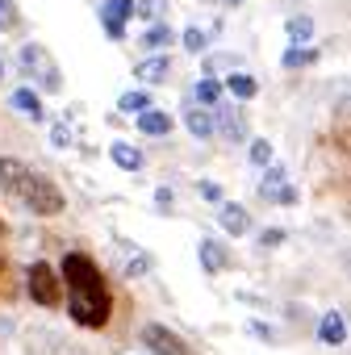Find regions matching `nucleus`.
Wrapping results in <instances>:
<instances>
[{
	"instance_id": "f257e3e1",
	"label": "nucleus",
	"mask_w": 351,
	"mask_h": 355,
	"mask_svg": "<svg viewBox=\"0 0 351 355\" xmlns=\"http://www.w3.org/2000/svg\"><path fill=\"white\" fill-rule=\"evenodd\" d=\"M63 280H67V309H71V318L80 326H88V330H101L109 322V313H113V297H109L96 263L76 251V255L63 259Z\"/></svg>"
},
{
	"instance_id": "f03ea898",
	"label": "nucleus",
	"mask_w": 351,
	"mask_h": 355,
	"mask_svg": "<svg viewBox=\"0 0 351 355\" xmlns=\"http://www.w3.org/2000/svg\"><path fill=\"white\" fill-rule=\"evenodd\" d=\"M0 189L9 197H17L30 214L38 218H55L63 214V193L55 189V180H46L42 171H34L22 159H0Z\"/></svg>"
},
{
	"instance_id": "7ed1b4c3",
	"label": "nucleus",
	"mask_w": 351,
	"mask_h": 355,
	"mask_svg": "<svg viewBox=\"0 0 351 355\" xmlns=\"http://www.w3.org/2000/svg\"><path fill=\"white\" fill-rule=\"evenodd\" d=\"M22 71L38 80L42 92H59L63 88V76H59V63L51 59V51L42 42H26L22 46Z\"/></svg>"
},
{
	"instance_id": "20e7f679",
	"label": "nucleus",
	"mask_w": 351,
	"mask_h": 355,
	"mask_svg": "<svg viewBox=\"0 0 351 355\" xmlns=\"http://www.w3.org/2000/svg\"><path fill=\"white\" fill-rule=\"evenodd\" d=\"M30 297L38 305H46V309H55L63 301V280H59V272L51 263H34L30 268Z\"/></svg>"
},
{
	"instance_id": "39448f33",
	"label": "nucleus",
	"mask_w": 351,
	"mask_h": 355,
	"mask_svg": "<svg viewBox=\"0 0 351 355\" xmlns=\"http://www.w3.org/2000/svg\"><path fill=\"white\" fill-rule=\"evenodd\" d=\"M142 347L151 351V355H197L176 330H167V326H159V322H151V326H142Z\"/></svg>"
},
{
	"instance_id": "423d86ee",
	"label": "nucleus",
	"mask_w": 351,
	"mask_h": 355,
	"mask_svg": "<svg viewBox=\"0 0 351 355\" xmlns=\"http://www.w3.org/2000/svg\"><path fill=\"white\" fill-rule=\"evenodd\" d=\"M130 17H134V0H105V5H101V26H105V34L113 42L126 38V21Z\"/></svg>"
},
{
	"instance_id": "0eeeda50",
	"label": "nucleus",
	"mask_w": 351,
	"mask_h": 355,
	"mask_svg": "<svg viewBox=\"0 0 351 355\" xmlns=\"http://www.w3.org/2000/svg\"><path fill=\"white\" fill-rule=\"evenodd\" d=\"M209 113H214V134H222L226 142H243V138H247V121H243L239 109H230V105H214Z\"/></svg>"
},
{
	"instance_id": "6e6552de",
	"label": "nucleus",
	"mask_w": 351,
	"mask_h": 355,
	"mask_svg": "<svg viewBox=\"0 0 351 355\" xmlns=\"http://www.w3.org/2000/svg\"><path fill=\"white\" fill-rule=\"evenodd\" d=\"M318 338H322L326 347H343V343H347V318H343L339 309H330V313H322V326H318Z\"/></svg>"
},
{
	"instance_id": "1a4fd4ad",
	"label": "nucleus",
	"mask_w": 351,
	"mask_h": 355,
	"mask_svg": "<svg viewBox=\"0 0 351 355\" xmlns=\"http://www.w3.org/2000/svg\"><path fill=\"white\" fill-rule=\"evenodd\" d=\"M167 76H171V59H167V55L142 59V63L134 67V80H142V84H163Z\"/></svg>"
},
{
	"instance_id": "9d476101",
	"label": "nucleus",
	"mask_w": 351,
	"mask_h": 355,
	"mask_svg": "<svg viewBox=\"0 0 351 355\" xmlns=\"http://www.w3.org/2000/svg\"><path fill=\"white\" fill-rule=\"evenodd\" d=\"M218 222H222V230H230V234H247V230H251V214H247L243 205H234V201H222Z\"/></svg>"
},
{
	"instance_id": "9b49d317",
	"label": "nucleus",
	"mask_w": 351,
	"mask_h": 355,
	"mask_svg": "<svg viewBox=\"0 0 351 355\" xmlns=\"http://www.w3.org/2000/svg\"><path fill=\"white\" fill-rule=\"evenodd\" d=\"M109 159H113L121 171H142V163H146V155H142L134 142H113V146H109Z\"/></svg>"
},
{
	"instance_id": "f8f14e48",
	"label": "nucleus",
	"mask_w": 351,
	"mask_h": 355,
	"mask_svg": "<svg viewBox=\"0 0 351 355\" xmlns=\"http://www.w3.org/2000/svg\"><path fill=\"white\" fill-rule=\"evenodd\" d=\"M9 105H13L17 113H26V117H34V121H42V117H46V109H42V96H38L34 88H17V92L9 96Z\"/></svg>"
},
{
	"instance_id": "ddd939ff",
	"label": "nucleus",
	"mask_w": 351,
	"mask_h": 355,
	"mask_svg": "<svg viewBox=\"0 0 351 355\" xmlns=\"http://www.w3.org/2000/svg\"><path fill=\"white\" fill-rule=\"evenodd\" d=\"M138 130L151 134V138L171 134V113H163V109H142V113H138Z\"/></svg>"
},
{
	"instance_id": "4468645a",
	"label": "nucleus",
	"mask_w": 351,
	"mask_h": 355,
	"mask_svg": "<svg viewBox=\"0 0 351 355\" xmlns=\"http://www.w3.org/2000/svg\"><path fill=\"white\" fill-rule=\"evenodd\" d=\"M201 263H205V272H222L230 263V255L218 239H201Z\"/></svg>"
},
{
	"instance_id": "2eb2a0df",
	"label": "nucleus",
	"mask_w": 351,
	"mask_h": 355,
	"mask_svg": "<svg viewBox=\"0 0 351 355\" xmlns=\"http://www.w3.org/2000/svg\"><path fill=\"white\" fill-rule=\"evenodd\" d=\"M226 92H230L234 101H251V96L259 92V84H255V76H247V71H230V80H226Z\"/></svg>"
},
{
	"instance_id": "dca6fc26",
	"label": "nucleus",
	"mask_w": 351,
	"mask_h": 355,
	"mask_svg": "<svg viewBox=\"0 0 351 355\" xmlns=\"http://www.w3.org/2000/svg\"><path fill=\"white\" fill-rule=\"evenodd\" d=\"M185 125L193 138H214V113L209 109H189L185 113Z\"/></svg>"
},
{
	"instance_id": "f3484780",
	"label": "nucleus",
	"mask_w": 351,
	"mask_h": 355,
	"mask_svg": "<svg viewBox=\"0 0 351 355\" xmlns=\"http://www.w3.org/2000/svg\"><path fill=\"white\" fill-rule=\"evenodd\" d=\"M193 96L201 101V109H214V105L222 101V84H218L214 76H205V80H197V88H193Z\"/></svg>"
},
{
	"instance_id": "a211bd4d",
	"label": "nucleus",
	"mask_w": 351,
	"mask_h": 355,
	"mask_svg": "<svg viewBox=\"0 0 351 355\" xmlns=\"http://www.w3.org/2000/svg\"><path fill=\"white\" fill-rule=\"evenodd\" d=\"M142 46H146V51H163V46H171V26H167V21H155V26L142 34Z\"/></svg>"
},
{
	"instance_id": "6ab92c4d",
	"label": "nucleus",
	"mask_w": 351,
	"mask_h": 355,
	"mask_svg": "<svg viewBox=\"0 0 351 355\" xmlns=\"http://www.w3.org/2000/svg\"><path fill=\"white\" fill-rule=\"evenodd\" d=\"M289 38H293V46H301V42H309L314 38V17H289Z\"/></svg>"
},
{
	"instance_id": "aec40b11",
	"label": "nucleus",
	"mask_w": 351,
	"mask_h": 355,
	"mask_svg": "<svg viewBox=\"0 0 351 355\" xmlns=\"http://www.w3.org/2000/svg\"><path fill=\"white\" fill-rule=\"evenodd\" d=\"M22 26V13H17V0H0V34H13Z\"/></svg>"
},
{
	"instance_id": "412c9836",
	"label": "nucleus",
	"mask_w": 351,
	"mask_h": 355,
	"mask_svg": "<svg viewBox=\"0 0 351 355\" xmlns=\"http://www.w3.org/2000/svg\"><path fill=\"white\" fill-rule=\"evenodd\" d=\"M117 109L138 117L142 109H151V96H146V92H121V96H117Z\"/></svg>"
},
{
	"instance_id": "4be33fe9",
	"label": "nucleus",
	"mask_w": 351,
	"mask_h": 355,
	"mask_svg": "<svg viewBox=\"0 0 351 355\" xmlns=\"http://www.w3.org/2000/svg\"><path fill=\"white\" fill-rule=\"evenodd\" d=\"M259 197H264V201H276V205H297V189H293L289 180H284L280 189H268V193H259Z\"/></svg>"
},
{
	"instance_id": "5701e85b",
	"label": "nucleus",
	"mask_w": 351,
	"mask_h": 355,
	"mask_svg": "<svg viewBox=\"0 0 351 355\" xmlns=\"http://www.w3.org/2000/svg\"><path fill=\"white\" fill-rule=\"evenodd\" d=\"M205 46H209V34H205V30H197V26L185 30V51H189V55H201Z\"/></svg>"
},
{
	"instance_id": "b1692460",
	"label": "nucleus",
	"mask_w": 351,
	"mask_h": 355,
	"mask_svg": "<svg viewBox=\"0 0 351 355\" xmlns=\"http://www.w3.org/2000/svg\"><path fill=\"white\" fill-rule=\"evenodd\" d=\"M247 155H251V163H255V167H268V163H272V142H268V138H255Z\"/></svg>"
},
{
	"instance_id": "393cba45",
	"label": "nucleus",
	"mask_w": 351,
	"mask_h": 355,
	"mask_svg": "<svg viewBox=\"0 0 351 355\" xmlns=\"http://www.w3.org/2000/svg\"><path fill=\"white\" fill-rule=\"evenodd\" d=\"M314 59H318V51H301V46H289L284 51V67H305Z\"/></svg>"
},
{
	"instance_id": "a878e982",
	"label": "nucleus",
	"mask_w": 351,
	"mask_h": 355,
	"mask_svg": "<svg viewBox=\"0 0 351 355\" xmlns=\"http://www.w3.org/2000/svg\"><path fill=\"white\" fill-rule=\"evenodd\" d=\"M151 272V255H142V251H134L130 259H126V276L134 280V276H146Z\"/></svg>"
},
{
	"instance_id": "bb28decb",
	"label": "nucleus",
	"mask_w": 351,
	"mask_h": 355,
	"mask_svg": "<svg viewBox=\"0 0 351 355\" xmlns=\"http://www.w3.org/2000/svg\"><path fill=\"white\" fill-rule=\"evenodd\" d=\"M284 180H289V175H284V167L268 163V171H264V184H259V193H268V189H280Z\"/></svg>"
},
{
	"instance_id": "cd10ccee",
	"label": "nucleus",
	"mask_w": 351,
	"mask_h": 355,
	"mask_svg": "<svg viewBox=\"0 0 351 355\" xmlns=\"http://www.w3.org/2000/svg\"><path fill=\"white\" fill-rule=\"evenodd\" d=\"M280 243H284V230H259V247L272 251V247H280Z\"/></svg>"
},
{
	"instance_id": "c85d7f7f",
	"label": "nucleus",
	"mask_w": 351,
	"mask_h": 355,
	"mask_svg": "<svg viewBox=\"0 0 351 355\" xmlns=\"http://www.w3.org/2000/svg\"><path fill=\"white\" fill-rule=\"evenodd\" d=\"M51 142H55L59 150H63V146H71V130H67V125H55V130H51Z\"/></svg>"
},
{
	"instance_id": "c756f323",
	"label": "nucleus",
	"mask_w": 351,
	"mask_h": 355,
	"mask_svg": "<svg viewBox=\"0 0 351 355\" xmlns=\"http://www.w3.org/2000/svg\"><path fill=\"white\" fill-rule=\"evenodd\" d=\"M201 197H205V201H218V205H222V189H218L214 180H205V184H201Z\"/></svg>"
},
{
	"instance_id": "7c9ffc66",
	"label": "nucleus",
	"mask_w": 351,
	"mask_h": 355,
	"mask_svg": "<svg viewBox=\"0 0 351 355\" xmlns=\"http://www.w3.org/2000/svg\"><path fill=\"white\" fill-rule=\"evenodd\" d=\"M251 334H255V338H268V343L276 338V330H272V326H264V322H251Z\"/></svg>"
},
{
	"instance_id": "2f4dec72",
	"label": "nucleus",
	"mask_w": 351,
	"mask_h": 355,
	"mask_svg": "<svg viewBox=\"0 0 351 355\" xmlns=\"http://www.w3.org/2000/svg\"><path fill=\"white\" fill-rule=\"evenodd\" d=\"M171 201H176L171 189H159V193H155V205H159V209H171Z\"/></svg>"
},
{
	"instance_id": "473e14b6",
	"label": "nucleus",
	"mask_w": 351,
	"mask_h": 355,
	"mask_svg": "<svg viewBox=\"0 0 351 355\" xmlns=\"http://www.w3.org/2000/svg\"><path fill=\"white\" fill-rule=\"evenodd\" d=\"M226 5H239V0H226Z\"/></svg>"
},
{
	"instance_id": "72a5a7b5",
	"label": "nucleus",
	"mask_w": 351,
	"mask_h": 355,
	"mask_svg": "<svg viewBox=\"0 0 351 355\" xmlns=\"http://www.w3.org/2000/svg\"><path fill=\"white\" fill-rule=\"evenodd\" d=\"M0 76H5V63H0Z\"/></svg>"
}]
</instances>
